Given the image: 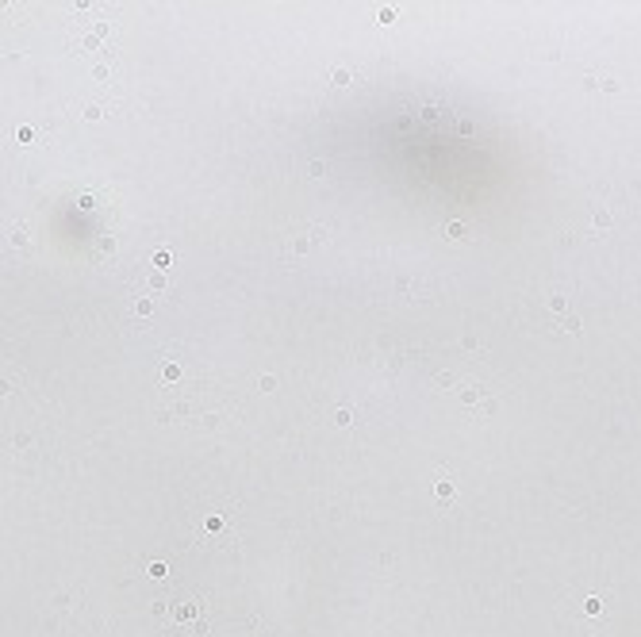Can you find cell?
Here are the masks:
<instances>
[{"label": "cell", "mask_w": 641, "mask_h": 637, "mask_svg": "<svg viewBox=\"0 0 641 637\" xmlns=\"http://www.w3.org/2000/svg\"><path fill=\"white\" fill-rule=\"evenodd\" d=\"M322 242H326V227H322V223H296V227L284 234V242H280V257L296 265V261L307 257L311 250H319Z\"/></svg>", "instance_id": "6da1fadb"}, {"label": "cell", "mask_w": 641, "mask_h": 637, "mask_svg": "<svg viewBox=\"0 0 641 637\" xmlns=\"http://www.w3.org/2000/svg\"><path fill=\"white\" fill-rule=\"evenodd\" d=\"M461 403L476 415V419H488L496 411V395L484 388V384H461Z\"/></svg>", "instance_id": "7a4b0ae2"}, {"label": "cell", "mask_w": 641, "mask_h": 637, "mask_svg": "<svg viewBox=\"0 0 641 637\" xmlns=\"http://www.w3.org/2000/svg\"><path fill=\"white\" fill-rule=\"evenodd\" d=\"M395 288L403 292L407 300H438V296H442V284L430 280V276H399Z\"/></svg>", "instance_id": "3957f363"}, {"label": "cell", "mask_w": 641, "mask_h": 637, "mask_svg": "<svg viewBox=\"0 0 641 637\" xmlns=\"http://www.w3.org/2000/svg\"><path fill=\"white\" fill-rule=\"evenodd\" d=\"M430 499H434L438 507H453V503H457V480H453V472H442V476L434 480Z\"/></svg>", "instance_id": "277c9868"}, {"label": "cell", "mask_w": 641, "mask_h": 637, "mask_svg": "<svg viewBox=\"0 0 641 637\" xmlns=\"http://www.w3.org/2000/svg\"><path fill=\"white\" fill-rule=\"evenodd\" d=\"M587 85H591V88H603V92H622V88H626L618 77H611V73H591V77H587Z\"/></svg>", "instance_id": "5b68a950"}, {"label": "cell", "mask_w": 641, "mask_h": 637, "mask_svg": "<svg viewBox=\"0 0 641 637\" xmlns=\"http://www.w3.org/2000/svg\"><path fill=\"white\" fill-rule=\"evenodd\" d=\"M591 227H595V231H611V227H614L611 207H603V203H599V207H595V215H591Z\"/></svg>", "instance_id": "8992f818"}, {"label": "cell", "mask_w": 641, "mask_h": 637, "mask_svg": "<svg viewBox=\"0 0 641 637\" xmlns=\"http://www.w3.org/2000/svg\"><path fill=\"white\" fill-rule=\"evenodd\" d=\"M8 242H12V246H19V250L27 246V242H31V231H27V223H15V227H8Z\"/></svg>", "instance_id": "52a82bcc"}, {"label": "cell", "mask_w": 641, "mask_h": 637, "mask_svg": "<svg viewBox=\"0 0 641 637\" xmlns=\"http://www.w3.org/2000/svg\"><path fill=\"white\" fill-rule=\"evenodd\" d=\"M227 530V514H204V534H223Z\"/></svg>", "instance_id": "ba28073f"}, {"label": "cell", "mask_w": 641, "mask_h": 637, "mask_svg": "<svg viewBox=\"0 0 641 637\" xmlns=\"http://www.w3.org/2000/svg\"><path fill=\"white\" fill-rule=\"evenodd\" d=\"M549 311H553L557 318L569 315V300H565V292H553V296H549Z\"/></svg>", "instance_id": "9c48e42d"}, {"label": "cell", "mask_w": 641, "mask_h": 637, "mask_svg": "<svg viewBox=\"0 0 641 637\" xmlns=\"http://www.w3.org/2000/svg\"><path fill=\"white\" fill-rule=\"evenodd\" d=\"M446 238H453V242H465V238H472V234H468L465 223H446Z\"/></svg>", "instance_id": "30bf717a"}, {"label": "cell", "mask_w": 641, "mask_h": 637, "mask_svg": "<svg viewBox=\"0 0 641 637\" xmlns=\"http://www.w3.org/2000/svg\"><path fill=\"white\" fill-rule=\"evenodd\" d=\"M330 81H334V85H353L357 73H350L346 65H334V69H330Z\"/></svg>", "instance_id": "8fae6325"}, {"label": "cell", "mask_w": 641, "mask_h": 637, "mask_svg": "<svg viewBox=\"0 0 641 637\" xmlns=\"http://www.w3.org/2000/svg\"><path fill=\"white\" fill-rule=\"evenodd\" d=\"M557 322H561V330H569V334H580V318L572 315V311H569L565 318H557Z\"/></svg>", "instance_id": "7c38bea8"}, {"label": "cell", "mask_w": 641, "mask_h": 637, "mask_svg": "<svg viewBox=\"0 0 641 637\" xmlns=\"http://www.w3.org/2000/svg\"><path fill=\"white\" fill-rule=\"evenodd\" d=\"M154 300H134V315H154Z\"/></svg>", "instance_id": "4fadbf2b"}, {"label": "cell", "mask_w": 641, "mask_h": 637, "mask_svg": "<svg viewBox=\"0 0 641 637\" xmlns=\"http://www.w3.org/2000/svg\"><path fill=\"white\" fill-rule=\"evenodd\" d=\"M334 422H338V426H353V422H357V415H353V411H346V407H342V411H338V415H334Z\"/></svg>", "instance_id": "5bb4252c"}, {"label": "cell", "mask_w": 641, "mask_h": 637, "mask_svg": "<svg viewBox=\"0 0 641 637\" xmlns=\"http://www.w3.org/2000/svg\"><path fill=\"white\" fill-rule=\"evenodd\" d=\"M583 610H587V614H603V603L591 595V599H583Z\"/></svg>", "instance_id": "9a60e30c"}, {"label": "cell", "mask_w": 641, "mask_h": 637, "mask_svg": "<svg viewBox=\"0 0 641 637\" xmlns=\"http://www.w3.org/2000/svg\"><path fill=\"white\" fill-rule=\"evenodd\" d=\"M257 388H261V391H273V388H277V377H273V373H265V377L257 380Z\"/></svg>", "instance_id": "2e32d148"}, {"label": "cell", "mask_w": 641, "mask_h": 637, "mask_svg": "<svg viewBox=\"0 0 641 637\" xmlns=\"http://www.w3.org/2000/svg\"><path fill=\"white\" fill-rule=\"evenodd\" d=\"M434 380H438V384H442V388H449V384H457V377H453V373H438Z\"/></svg>", "instance_id": "e0dca14e"}, {"label": "cell", "mask_w": 641, "mask_h": 637, "mask_svg": "<svg viewBox=\"0 0 641 637\" xmlns=\"http://www.w3.org/2000/svg\"><path fill=\"white\" fill-rule=\"evenodd\" d=\"M326 173V161H311V177H322Z\"/></svg>", "instance_id": "ac0fdd59"}, {"label": "cell", "mask_w": 641, "mask_h": 637, "mask_svg": "<svg viewBox=\"0 0 641 637\" xmlns=\"http://www.w3.org/2000/svg\"><path fill=\"white\" fill-rule=\"evenodd\" d=\"M377 15H380V23H392V19H395V12H392V8H380Z\"/></svg>", "instance_id": "d6986e66"}]
</instances>
